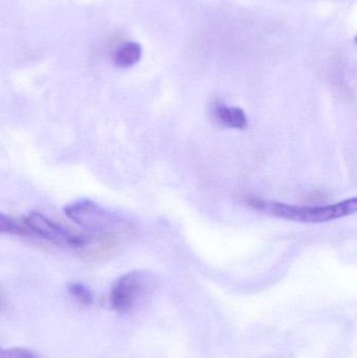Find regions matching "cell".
Here are the masks:
<instances>
[{"mask_svg":"<svg viewBox=\"0 0 357 358\" xmlns=\"http://www.w3.org/2000/svg\"><path fill=\"white\" fill-rule=\"evenodd\" d=\"M247 204L254 210H259L268 216L309 224L330 222L337 219L345 218L356 214L357 210L356 197L329 206H298L257 198L247 199Z\"/></svg>","mask_w":357,"mask_h":358,"instance_id":"1","label":"cell"},{"mask_svg":"<svg viewBox=\"0 0 357 358\" xmlns=\"http://www.w3.org/2000/svg\"><path fill=\"white\" fill-rule=\"evenodd\" d=\"M63 210L75 224L96 233L115 235L129 227L117 215L92 200H77L66 204Z\"/></svg>","mask_w":357,"mask_h":358,"instance_id":"2","label":"cell"},{"mask_svg":"<svg viewBox=\"0 0 357 358\" xmlns=\"http://www.w3.org/2000/svg\"><path fill=\"white\" fill-rule=\"evenodd\" d=\"M154 279L148 271H133L122 275L111 288L109 302L119 313H128L152 294Z\"/></svg>","mask_w":357,"mask_h":358,"instance_id":"3","label":"cell"},{"mask_svg":"<svg viewBox=\"0 0 357 358\" xmlns=\"http://www.w3.org/2000/svg\"><path fill=\"white\" fill-rule=\"evenodd\" d=\"M24 224L34 235L61 248H83L88 243L87 238L69 231L41 213H29L25 216Z\"/></svg>","mask_w":357,"mask_h":358,"instance_id":"4","label":"cell"},{"mask_svg":"<svg viewBox=\"0 0 357 358\" xmlns=\"http://www.w3.org/2000/svg\"><path fill=\"white\" fill-rule=\"evenodd\" d=\"M214 113H215L216 121L224 127L237 130H245L249 127V119L245 110L239 107L219 105L216 107Z\"/></svg>","mask_w":357,"mask_h":358,"instance_id":"5","label":"cell"},{"mask_svg":"<svg viewBox=\"0 0 357 358\" xmlns=\"http://www.w3.org/2000/svg\"><path fill=\"white\" fill-rule=\"evenodd\" d=\"M142 46L138 42H127V43L117 48L113 56V61L117 66L121 69H128L134 66L142 59Z\"/></svg>","mask_w":357,"mask_h":358,"instance_id":"6","label":"cell"},{"mask_svg":"<svg viewBox=\"0 0 357 358\" xmlns=\"http://www.w3.org/2000/svg\"><path fill=\"white\" fill-rule=\"evenodd\" d=\"M68 292L75 300H77L81 304L85 305V306L92 305V302H94V296H92V290L87 286L84 285V284L71 283L68 286Z\"/></svg>","mask_w":357,"mask_h":358,"instance_id":"7","label":"cell"},{"mask_svg":"<svg viewBox=\"0 0 357 358\" xmlns=\"http://www.w3.org/2000/svg\"><path fill=\"white\" fill-rule=\"evenodd\" d=\"M24 229L14 219L0 212V233L22 234Z\"/></svg>","mask_w":357,"mask_h":358,"instance_id":"8","label":"cell"},{"mask_svg":"<svg viewBox=\"0 0 357 358\" xmlns=\"http://www.w3.org/2000/svg\"><path fill=\"white\" fill-rule=\"evenodd\" d=\"M0 358H39L33 351L27 348L2 349Z\"/></svg>","mask_w":357,"mask_h":358,"instance_id":"9","label":"cell"},{"mask_svg":"<svg viewBox=\"0 0 357 358\" xmlns=\"http://www.w3.org/2000/svg\"><path fill=\"white\" fill-rule=\"evenodd\" d=\"M1 351H2V348H0V353H1Z\"/></svg>","mask_w":357,"mask_h":358,"instance_id":"10","label":"cell"}]
</instances>
